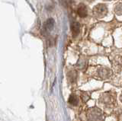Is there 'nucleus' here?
Listing matches in <instances>:
<instances>
[{"mask_svg":"<svg viewBox=\"0 0 122 121\" xmlns=\"http://www.w3.org/2000/svg\"><path fill=\"white\" fill-rule=\"evenodd\" d=\"M76 66H77L78 69H85V67L86 66V62L84 59H79L77 64H76Z\"/></svg>","mask_w":122,"mask_h":121,"instance_id":"nucleus-10","label":"nucleus"},{"mask_svg":"<svg viewBox=\"0 0 122 121\" xmlns=\"http://www.w3.org/2000/svg\"><path fill=\"white\" fill-rule=\"evenodd\" d=\"M114 12L118 15H122V4H118L114 8Z\"/></svg>","mask_w":122,"mask_h":121,"instance_id":"nucleus-11","label":"nucleus"},{"mask_svg":"<svg viewBox=\"0 0 122 121\" xmlns=\"http://www.w3.org/2000/svg\"><path fill=\"white\" fill-rule=\"evenodd\" d=\"M121 101L122 102V94H121Z\"/></svg>","mask_w":122,"mask_h":121,"instance_id":"nucleus-13","label":"nucleus"},{"mask_svg":"<svg viewBox=\"0 0 122 121\" xmlns=\"http://www.w3.org/2000/svg\"><path fill=\"white\" fill-rule=\"evenodd\" d=\"M107 1H109V0H107ZM110 1H111V0H110Z\"/></svg>","mask_w":122,"mask_h":121,"instance_id":"nucleus-15","label":"nucleus"},{"mask_svg":"<svg viewBox=\"0 0 122 121\" xmlns=\"http://www.w3.org/2000/svg\"><path fill=\"white\" fill-rule=\"evenodd\" d=\"M77 12H78V15L79 17H81V18L86 17L88 15V10H87L86 6L83 4L79 5L78 7V9H77Z\"/></svg>","mask_w":122,"mask_h":121,"instance_id":"nucleus-5","label":"nucleus"},{"mask_svg":"<svg viewBox=\"0 0 122 121\" xmlns=\"http://www.w3.org/2000/svg\"><path fill=\"white\" fill-rule=\"evenodd\" d=\"M111 75H112V72L106 67H101L97 70V76L103 80L109 78Z\"/></svg>","mask_w":122,"mask_h":121,"instance_id":"nucleus-4","label":"nucleus"},{"mask_svg":"<svg viewBox=\"0 0 122 121\" xmlns=\"http://www.w3.org/2000/svg\"><path fill=\"white\" fill-rule=\"evenodd\" d=\"M79 30H80V25L79 23L78 22H73L71 24V31H72V34L73 37H76L79 33Z\"/></svg>","mask_w":122,"mask_h":121,"instance_id":"nucleus-6","label":"nucleus"},{"mask_svg":"<svg viewBox=\"0 0 122 121\" xmlns=\"http://www.w3.org/2000/svg\"><path fill=\"white\" fill-rule=\"evenodd\" d=\"M67 78H68V80L70 82L72 83L75 82L76 81V78H77V73L74 70L70 71L67 75Z\"/></svg>","mask_w":122,"mask_h":121,"instance_id":"nucleus-9","label":"nucleus"},{"mask_svg":"<svg viewBox=\"0 0 122 121\" xmlns=\"http://www.w3.org/2000/svg\"><path fill=\"white\" fill-rule=\"evenodd\" d=\"M81 97H82V101H83V102H86L89 99V94H88L87 93L83 92V93H82Z\"/></svg>","mask_w":122,"mask_h":121,"instance_id":"nucleus-12","label":"nucleus"},{"mask_svg":"<svg viewBox=\"0 0 122 121\" xmlns=\"http://www.w3.org/2000/svg\"><path fill=\"white\" fill-rule=\"evenodd\" d=\"M116 103V93L106 92L103 93L99 98V104L105 108L112 107Z\"/></svg>","mask_w":122,"mask_h":121,"instance_id":"nucleus-1","label":"nucleus"},{"mask_svg":"<svg viewBox=\"0 0 122 121\" xmlns=\"http://www.w3.org/2000/svg\"><path fill=\"white\" fill-rule=\"evenodd\" d=\"M93 12L96 17H98L99 18H102L106 15L107 12H108V9H107V7L105 5L99 4L94 8Z\"/></svg>","mask_w":122,"mask_h":121,"instance_id":"nucleus-3","label":"nucleus"},{"mask_svg":"<svg viewBox=\"0 0 122 121\" xmlns=\"http://www.w3.org/2000/svg\"><path fill=\"white\" fill-rule=\"evenodd\" d=\"M53 25H54V21H53V18H50L47 21L44 23V29L46 32H50L53 29Z\"/></svg>","mask_w":122,"mask_h":121,"instance_id":"nucleus-7","label":"nucleus"},{"mask_svg":"<svg viewBox=\"0 0 122 121\" xmlns=\"http://www.w3.org/2000/svg\"><path fill=\"white\" fill-rule=\"evenodd\" d=\"M88 2H92V1H94V0H87Z\"/></svg>","mask_w":122,"mask_h":121,"instance_id":"nucleus-14","label":"nucleus"},{"mask_svg":"<svg viewBox=\"0 0 122 121\" xmlns=\"http://www.w3.org/2000/svg\"><path fill=\"white\" fill-rule=\"evenodd\" d=\"M69 104H70L71 105L76 106L79 104V97L78 96L75 94H72L69 97Z\"/></svg>","mask_w":122,"mask_h":121,"instance_id":"nucleus-8","label":"nucleus"},{"mask_svg":"<svg viewBox=\"0 0 122 121\" xmlns=\"http://www.w3.org/2000/svg\"><path fill=\"white\" fill-rule=\"evenodd\" d=\"M87 117L89 121H105V114L101 109L96 107L89 108L87 111Z\"/></svg>","mask_w":122,"mask_h":121,"instance_id":"nucleus-2","label":"nucleus"}]
</instances>
